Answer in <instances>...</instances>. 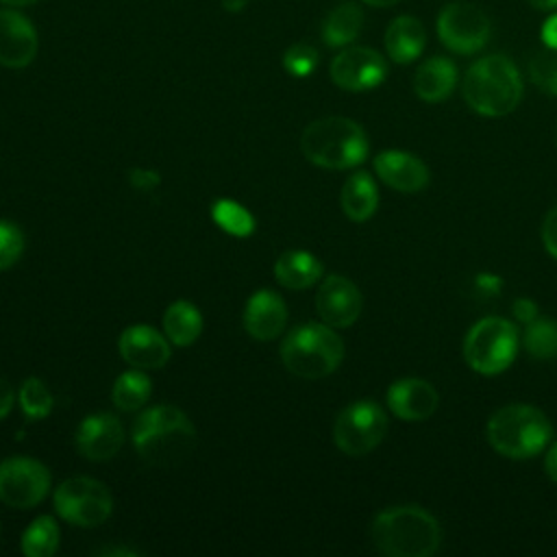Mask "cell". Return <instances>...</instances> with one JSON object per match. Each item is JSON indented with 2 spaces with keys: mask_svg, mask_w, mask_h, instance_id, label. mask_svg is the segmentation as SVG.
Masks as SVG:
<instances>
[{
  "mask_svg": "<svg viewBox=\"0 0 557 557\" xmlns=\"http://www.w3.org/2000/svg\"><path fill=\"white\" fill-rule=\"evenodd\" d=\"M0 2L7 4V7H28V4H35L39 0H0Z\"/></svg>",
  "mask_w": 557,
  "mask_h": 557,
  "instance_id": "obj_42",
  "label": "cell"
},
{
  "mask_svg": "<svg viewBox=\"0 0 557 557\" xmlns=\"http://www.w3.org/2000/svg\"><path fill=\"white\" fill-rule=\"evenodd\" d=\"M50 472L30 457H11L0 463V500L15 509H30L44 500Z\"/></svg>",
  "mask_w": 557,
  "mask_h": 557,
  "instance_id": "obj_11",
  "label": "cell"
},
{
  "mask_svg": "<svg viewBox=\"0 0 557 557\" xmlns=\"http://www.w3.org/2000/svg\"><path fill=\"white\" fill-rule=\"evenodd\" d=\"M344 359V342L329 324L307 322L289 331L281 344L283 366L300 379H322L337 370Z\"/></svg>",
  "mask_w": 557,
  "mask_h": 557,
  "instance_id": "obj_6",
  "label": "cell"
},
{
  "mask_svg": "<svg viewBox=\"0 0 557 557\" xmlns=\"http://www.w3.org/2000/svg\"><path fill=\"white\" fill-rule=\"evenodd\" d=\"M37 30L33 22L15 9H0V65L26 67L37 54Z\"/></svg>",
  "mask_w": 557,
  "mask_h": 557,
  "instance_id": "obj_14",
  "label": "cell"
},
{
  "mask_svg": "<svg viewBox=\"0 0 557 557\" xmlns=\"http://www.w3.org/2000/svg\"><path fill=\"white\" fill-rule=\"evenodd\" d=\"M117 346L122 359L139 370H157L170 359V344L165 335L146 324L124 329Z\"/></svg>",
  "mask_w": 557,
  "mask_h": 557,
  "instance_id": "obj_17",
  "label": "cell"
},
{
  "mask_svg": "<svg viewBox=\"0 0 557 557\" xmlns=\"http://www.w3.org/2000/svg\"><path fill=\"white\" fill-rule=\"evenodd\" d=\"M374 170L387 187L403 194H416L429 185V168L411 152L385 150L374 157Z\"/></svg>",
  "mask_w": 557,
  "mask_h": 557,
  "instance_id": "obj_18",
  "label": "cell"
},
{
  "mask_svg": "<svg viewBox=\"0 0 557 557\" xmlns=\"http://www.w3.org/2000/svg\"><path fill=\"white\" fill-rule=\"evenodd\" d=\"M531 7L535 9H542V11H550V9H557V0H527Z\"/></svg>",
  "mask_w": 557,
  "mask_h": 557,
  "instance_id": "obj_41",
  "label": "cell"
},
{
  "mask_svg": "<svg viewBox=\"0 0 557 557\" xmlns=\"http://www.w3.org/2000/svg\"><path fill=\"white\" fill-rule=\"evenodd\" d=\"M524 350L535 359L557 357V322L546 318H535L527 324L522 333Z\"/></svg>",
  "mask_w": 557,
  "mask_h": 557,
  "instance_id": "obj_29",
  "label": "cell"
},
{
  "mask_svg": "<svg viewBox=\"0 0 557 557\" xmlns=\"http://www.w3.org/2000/svg\"><path fill=\"white\" fill-rule=\"evenodd\" d=\"M529 76L542 91L557 96V50L535 54L529 61Z\"/></svg>",
  "mask_w": 557,
  "mask_h": 557,
  "instance_id": "obj_31",
  "label": "cell"
},
{
  "mask_svg": "<svg viewBox=\"0 0 557 557\" xmlns=\"http://www.w3.org/2000/svg\"><path fill=\"white\" fill-rule=\"evenodd\" d=\"M22 250H24L22 231L11 222L0 220V270L11 268L20 259Z\"/></svg>",
  "mask_w": 557,
  "mask_h": 557,
  "instance_id": "obj_33",
  "label": "cell"
},
{
  "mask_svg": "<svg viewBox=\"0 0 557 557\" xmlns=\"http://www.w3.org/2000/svg\"><path fill=\"white\" fill-rule=\"evenodd\" d=\"M511 311L516 315V320L529 324L537 318V305L531 300V298H518L513 305H511Z\"/></svg>",
  "mask_w": 557,
  "mask_h": 557,
  "instance_id": "obj_36",
  "label": "cell"
},
{
  "mask_svg": "<svg viewBox=\"0 0 557 557\" xmlns=\"http://www.w3.org/2000/svg\"><path fill=\"white\" fill-rule=\"evenodd\" d=\"M440 403L437 389L424 379H400L387 389L389 411L405 422H420L435 413Z\"/></svg>",
  "mask_w": 557,
  "mask_h": 557,
  "instance_id": "obj_16",
  "label": "cell"
},
{
  "mask_svg": "<svg viewBox=\"0 0 557 557\" xmlns=\"http://www.w3.org/2000/svg\"><path fill=\"white\" fill-rule=\"evenodd\" d=\"M57 513L76 527H98L113 511V498L104 483L89 476L65 479L54 492Z\"/></svg>",
  "mask_w": 557,
  "mask_h": 557,
  "instance_id": "obj_8",
  "label": "cell"
},
{
  "mask_svg": "<svg viewBox=\"0 0 557 557\" xmlns=\"http://www.w3.org/2000/svg\"><path fill=\"white\" fill-rule=\"evenodd\" d=\"M542 242L550 257L557 259V207H553L542 224Z\"/></svg>",
  "mask_w": 557,
  "mask_h": 557,
  "instance_id": "obj_34",
  "label": "cell"
},
{
  "mask_svg": "<svg viewBox=\"0 0 557 557\" xmlns=\"http://www.w3.org/2000/svg\"><path fill=\"white\" fill-rule=\"evenodd\" d=\"M315 65H318V50L309 44H294L283 54V67L296 78L309 76L315 70Z\"/></svg>",
  "mask_w": 557,
  "mask_h": 557,
  "instance_id": "obj_32",
  "label": "cell"
},
{
  "mask_svg": "<svg viewBox=\"0 0 557 557\" xmlns=\"http://www.w3.org/2000/svg\"><path fill=\"white\" fill-rule=\"evenodd\" d=\"M490 446L509 459L535 457L553 435L550 420L533 405H505L487 422Z\"/></svg>",
  "mask_w": 557,
  "mask_h": 557,
  "instance_id": "obj_5",
  "label": "cell"
},
{
  "mask_svg": "<svg viewBox=\"0 0 557 557\" xmlns=\"http://www.w3.org/2000/svg\"><path fill=\"white\" fill-rule=\"evenodd\" d=\"M344 213L352 222H366L379 207V189L368 172H355L346 178L339 196Z\"/></svg>",
  "mask_w": 557,
  "mask_h": 557,
  "instance_id": "obj_22",
  "label": "cell"
},
{
  "mask_svg": "<svg viewBox=\"0 0 557 557\" xmlns=\"http://www.w3.org/2000/svg\"><path fill=\"white\" fill-rule=\"evenodd\" d=\"M542 41H544L550 50H557V13L544 22Z\"/></svg>",
  "mask_w": 557,
  "mask_h": 557,
  "instance_id": "obj_38",
  "label": "cell"
},
{
  "mask_svg": "<svg viewBox=\"0 0 557 557\" xmlns=\"http://www.w3.org/2000/svg\"><path fill=\"white\" fill-rule=\"evenodd\" d=\"M363 26V11L355 2L337 4L322 24V39L331 48L348 46L357 39Z\"/></svg>",
  "mask_w": 557,
  "mask_h": 557,
  "instance_id": "obj_25",
  "label": "cell"
},
{
  "mask_svg": "<svg viewBox=\"0 0 557 557\" xmlns=\"http://www.w3.org/2000/svg\"><path fill=\"white\" fill-rule=\"evenodd\" d=\"M457 83V67L446 57L426 59L413 76V91L424 102L446 100Z\"/></svg>",
  "mask_w": 557,
  "mask_h": 557,
  "instance_id": "obj_20",
  "label": "cell"
},
{
  "mask_svg": "<svg viewBox=\"0 0 557 557\" xmlns=\"http://www.w3.org/2000/svg\"><path fill=\"white\" fill-rule=\"evenodd\" d=\"M363 2L370 7H389V4H396L398 0H363Z\"/></svg>",
  "mask_w": 557,
  "mask_h": 557,
  "instance_id": "obj_43",
  "label": "cell"
},
{
  "mask_svg": "<svg viewBox=\"0 0 557 557\" xmlns=\"http://www.w3.org/2000/svg\"><path fill=\"white\" fill-rule=\"evenodd\" d=\"M211 218L224 233L235 235V237H246L255 231L252 213L246 207H242L239 202L228 200V198L213 202Z\"/></svg>",
  "mask_w": 557,
  "mask_h": 557,
  "instance_id": "obj_28",
  "label": "cell"
},
{
  "mask_svg": "<svg viewBox=\"0 0 557 557\" xmlns=\"http://www.w3.org/2000/svg\"><path fill=\"white\" fill-rule=\"evenodd\" d=\"M361 307L363 298L352 281L339 274H331L322 281L315 296V311L324 324L333 329H346L357 322Z\"/></svg>",
  "mask_w": 557,
  "mask_h": 557,
  "instance_id": "obj_13",
  "label": "cell"
},
{
  "mask_svg": "<svg viewBox=\"0 0 557 557\" xmlns=\"http://www.w3.org/2000/svg\"><path fill=\"white\" fill-rule=\"evenodd\" d=\"M17 398H20V407L28 420H41V418L50 416L52 405H54L50 389L37 376H30L22 383Z\"/></svg>",
  "mask_w": 557,
  "mask_h": 557,
  "instance_id": "obj_30",
  "label": "cell"
},
{
  "mask_svg": "<svg viewBox=\"0 0 557 557\" xmlns=\"http://www.w3.org/2000/svg\"><path fill=\"white\" fill-rule=\"evenodd\" d=\"M461 91L472 111L485 117H500L518 107L522 78L511 59L487 54L468 67Z\"/></svg>",
  "mask_w": 557,
  "mask_h": 557,
  "instance_id": "obj_3",
  "label": "cell"
},
{
  "mask_svg": "<svg viewBox=\"0 0 557 557\" xmlns=\"http://www.w3.org/2000/svg\"><path fill=\"white\" fill-rule=\"evenodd\" d=\"M124 444V426L111 413L87 416L76 431V448L85 459L107 461Z\"/></svg>",
  "mask_w": 557,
  "mask_h": 557,
  "instance_id": "obj_15",
  "label": "cell"
},
{
  "mask_svg": "<svg viewBox=\"0 0 557 557\" xmlns=\"http://www.w3.org/2000/svg\"><path fill=\"white\" fill-rule=\"evenodd\" d=\"M518 342V329L509 320L496 315L483 318L466 333V363L479 374H500L516 359Z\"/></svg>",
  "mask_w": 557,
  "mask_h": 557,
  "instance_id": "obj_7",
  "label": "cell"
},
{
  "mask_svg": "<svg viewBox=\"0 0 557 557\" xmlns=\"http://www.w3.org/2000/svg\"><path fill=\"white\" fill-rule=\"evenodd\" d=\"M287 322V307L272 289L255 292L244 309V326L250 337L268 342L281 335Z\"/></svg>",
  "mask_w": 557,
  "mask_h": 557,
  "instance_id": "obj_19",
  "label": "cell"
},
{
  "mask_svg": "<svg viewBox=\"0 0 557 557\" xmlns=\"http://www.w3.org/2000/svg\"><path fill=\"white\" fill-rule=\"evenodd\" d=\"M370 533L376 550L387 557H429L442 540L437 520L418 505L383 509L372 520Z\"/></svg>",
  "mask_w": 557,
  "mask_h": 557,
  "instance_id": "obj_2",
  "label": "cell"
},
{
  "mask_svg": "<svg viewBox=\"0 0 557 557\" xmlns=\"http://www.w3.org/2000/svg\"><path fill=\"white\" fill-rule=\"evenodd\" d=\"M220 4H222L226 11L237 13V11H242V9L248 4V0H220Z\"/></svg>",
  "mask_w": 557,
  "mask_h": 557,
  "instance_id": "obj_40",
  "label": "cell"
},
{
  "mask_svg": "<svg viewBox=\"0 0 557 557\" xmlns=\"http://www.w3.org/2000/svg\"><path fill=\"white\" fill-rule=\"evenodd\" d=\"M426 44V33L420 20L411 15H400L389 22L385 30V50L396 63H411L420 57Z\"/></svg>",
  "mask_w": 557,
  "mask_h": 557,
  "instance_id": "obj_21",
  "label": "cell"
},
{
  "mask_svg": "<svg viewBox=\"0 0 557 557\" xmlns=\"http://www.w3.org/2000/svg\"><path fill=\"white\" fill-rule=\"evenodd\" d=\"M383 57L366 46H350L331 61V81L346 91L374 89L385 81Z\"/></svg>",
  "mask_w": 557,
  "mask_h": 557,
  "instance_id": "obj_12",
  "label": "cell"
},
{
  "mask_svg": "<svg viewBox=\"0 0 557 557\" xmlns=\"http://www.w3.org/2000/svg\"><path fill=\"white\" fill-rule=\"evenodd\" d=\"M274 276L287 289H307L322 276V263L311 252L289 250L278 257Z\"/></svg>",
  "mask_w": 557,
  "mask_h": 557,
  "instance_id": "obj_23",
  "label": "cell"
},
{
  "mask_svg": "<svg viewBox=\"0 0 557 557\" xmlns=\"http://www.w3.org/2000/svg\"><path fill=\"white\" fill-rule=\"evenodd\" d=\"M387 431V416L374 400H357L339 411L333 424L335 446L359 457L381 444Z\"/></svg>",
  "mask_w": 557,
  "mask_h": 557,
  "instance_id": "obj_9",
  "label": "cell"
},
{
  "mask_svg": "<svg viewBox=\"0 0 557 557\" xmlns=\"http://www.w3.org/2000/svg\"><path fill=\"white\" fill-rule=\"evenodd\" d=\"M196 429L174 405H157L139 413L133 424V444L150 466H176L196 448Z\"/></svg>",
  "mask_w": 557,
  "mask_h": 557,
  "instance_id": "obj_1",
  "label": "cell"
},
{
  "mask_svg": "<svg viewBox=\"0 0 557 557\" xmlns=\"http://www.w3.org/2000/svg\"><path fill=\"white\" fill-rule=\"evenodd\" d=\"M128 181L133 183V187H137L139 191H152L157 185H159V174L157 172H152V170H141V168H137V170H131L128 172Z\"/></svg>",
  "mask_w": 557,
  "mask_h": 557,
  "instance_id": "obj_35",
  "label": "cell"
},
{
  "mask_svg": "<svg viewBox=\"0 0 557 557\" xmlns=\"http://www.w3.org/2000/svg\"><path fill=\"white\" fill-rule=\"evenodd\" d=\"M22 553L26 557H50L59 548V527L54 518L39 516L24 533H22Z\"/></svg>",
  "mask_w": 557,
  "mask_h": 557,
  "instance_id": "obj_26",
  "label": "cell"
},
{
  "mask_svg": "<svg viewBox=\"0 0 557 557\" xmlns=\"http://www.w3.org/2000/svg\"><path fill=\"white\" fill-rule=\"evenodd\" d=\"M302 154L326 170H348L366 161V131L348 117L329 115L311 122L300 137Z\"/></svg>",
  "mask_w": 557,
  "mask_h": 557,
  "instance_id": "obj_4",
  "label": "cell"
},
{
  "mask_svg": "<svg viewBox=\"0 0 557 557\" xmlns=\"http://www.w3.org/2000/svg\"><path fill=\"white\" fill-rule=\"evenodd\" d=\"M13 407V389L4 376H0V420L11 411Z\"/></svg>",
  "mask_w": 557,
  "mask_h": 557,
  "instance_id": "obj_37",
  "label": "cell"
},
{
  "mask_svg": "<svg viewBox=\"0 0 557 557\" xmlns=\"http://www.w3.org/2000/svg\"><path fill=\"white\" fill-rule=\"evenodd\" d=\"M113 403L122 411H135L146 405L150 396V379L139 370H128L113 383Z\"/></svg>",
  "mask_w": 557,
  "mask_h": 557,
  "instance_id": "obj_27",
  "label": "cell"
},
{
  "mask_svg": "<svg viewBox=\"0 0 557 557\" xmlns=\"http://www.w3.org/2000/svg\"><path fill=\"white\" fill-rule=\"evenodd\" d=\"M544 468H546V474L550 476V481L557 483V442L548 448L546 459H544Z\"/></svg>",
  "mask_w": 557,
  "mask_h": 557,
  "instance_id": "obj_39",
  "label": "cell"
},
{
  "mask_svg": "<svg viewBox=\"0 0 557 557\" xmlns=\"http://www.w3.org/2000/svg\"><path fill=\"white\" fill-rule=\"evenodd\" d=\"M437 37L448 50L472 54L490 39V17L470 2L446 4L437 15Z\"/></svg>",
  "mask_w": 557,
  "mask_h": 557,
  "instance_id": "obj_10",
  "label": "cell"
},
{
  "mask_svg": "<svg viewBox=\"0 0 557 557\" xmlns=\"http://www.w3.org/2000/svg\"><path fill=\"white\" fill-rule=\"evenodd\" d=\"M163 331L174 346H191L202 331V315L189 300H176L163 313Z\"/></svg>",
  "mask_w": 557,
  "mask_h": 557,
  "instance_id": "obj_24",
  "label": "cell"
}]
</instances>
